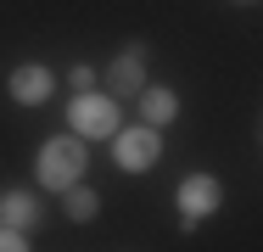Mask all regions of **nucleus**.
Listing matches in <instances>:
<instances>
[{"label":"nucleus","mask_w":263,"mask_h":252,"mask_svg":"<svg viewBox=\"0 0 263 252\" xmlns=\"http://www.w3.org/2000/svg\"><path fill=\"white\" fill-rule=\"evenodd\" d=\"M84 163H90V151L79 135H56L40 146V163H34V179L45 185V191H67L79 174H84Z\"/></svg>","instance_id":"obj_1"},{"label":"nucleus","mask_w":263,"mask_h":252,"mask_svg":"<svg viewBox=\"0 0 263 252\" xmlns=\"http://www.w3.org/2000/svg\"><path fill=\"white\" fill-rule=\"evenodd\" d=\"M67 123H73V135L79 140H106L118 123H123V106H118V96H96V90H79L73 96V106H67Z\"/></svg>","instance_id":"obj_2"},{"label":"nucleus","mask_w":263,"mask_h":252,"mask_svg":"<svg viewBox=\"0 0 263 252\" xmlns=\"http://www.w3.org/2000/svg\"><path fill=\"white\" fill-rule=\"evenodd\" d=\"M106 140H112V163H118L123 174H146V168L162 163V135L152 129V123H135V129L118 123Z\"/></svg>","instance_id":"obj_3"},{"label":"nucleus","mask_w":263,"mask_h":252,"mask_svg":"<svg viewBox=\"0 0 263 252\" xmlns=\"http://www.w3.org/2000/svg\"><path fill=\"white\" fill-rule=\"evenodd\" d=\"M218 207H224V179H218V174H185V179H179V224H185V230H196Z\"/></svg>","instance_id":"obj_4"},{"label":"nucleus","mask_w":263,"mask_h":252,"mask_svg":"<svg viewBox=\"0 0 263 252\" xmlns=\"http://www.w3.org/2000/svg\"><path fill=\"white\" fill-rule=\"evenodd\" d=\"M140 84H146V45L135 40V45H123L112 62H106V96L135 101V96H140Z\"/></svg>","instance_id":"obj_5"},{"label":"nucleus","mask_w":263,"mask_h":252,"mask_svg":"<svg viewBox=\"0 0 263 252\" xmlns=\"http://www.w3.org/2000/svg\"><path fill=\"white\" fill-rule=\"evenodd\" d=\"M51 90H56V79H51L45 62H17L6 73V96L17 101V106H40V101H51Z\"/></svg>","instance_id":"obj_6"},{"label":"nucleus","mask_w":263,"mask_h":252,"mask_svg":"<svg viewBox=\"0 0 263 252\" xmlns=\"http://www.w3.org/2000/svg\"><path fill=\"white\" fill-rule=\"evenodd\" d=\"M140 123H152V129H162V123H174L179 118V96L168 90V84H140Z\"/></svg>","instance_id":"obj_7"},{"label":"nucleus","mask_w":263,"mask_h":252,"mask_svg":"<svg viewBox=\"0 0 263 252\" xmlns=\"http://www.w3.org/2000/svg\"><path fill=\"white\" fill-rule=\"evenodd\" d=\"M0 219L17 224V230H34V224H40V202L28 196V191H6V196H0Z\"/></svg>","instance_id":"obj_8"},{"label":"nucleus","mask_w":263,"mask_h":252,"mask_svg":"<svg viewBox=\"0 0 263 252\" xmlns=\"http://www.w3.org/2000/svg\"><path fill=\"white\" fill-rule=\"evenodd\" d=\"M62 213H67V219H73V224H90V219H96V213H101V196H96V191H84V185H79V179H73V185H67V191H62Z\"/></svg>","instance_id":"obj_9"},{"label":"nucleus","mask_w":263,"mask_h":252,"mask_svg":"<svg viewBox=\"0 0 263 252\" xmlns=\"http://www.w3.org/2000/svg\"><path fill=\"white\" fill-rule=\"evenodd\" d=\"M0 252H28V230H17V224H0Z\"/></svg>","instance_id":"obj_10"},{"label":"nucleus","mask_w":263,"mask_h":252,"mask_svg":"<svg viewBox=\"0 0 263 252\" xmlns=\"http://www.w3.org/2000/svg\"><path fill=\"white\" fill-rule=\"evenodd\" d=\"M67 84H73V90H96V67H90V62H79V67L67 73Z\"/></svg>","instance_id":"obj_11"}]
</instances>
